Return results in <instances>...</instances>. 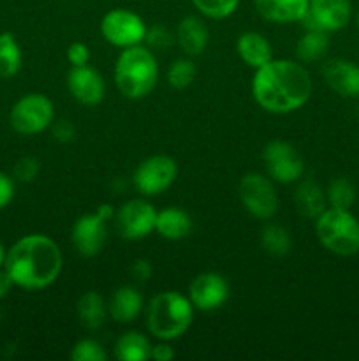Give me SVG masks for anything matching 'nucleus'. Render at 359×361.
<instances>
[{
  "instance_id": "obj_30",
  "label": "nucleus",
  "mask_w": 359,
  "mask_h": 361,
  "mask_svg": "<svg viewBox=\"0 0 359 361\" xmlns=\"http://www.w3.org/2000/svg\"><path fill=\"white\" fill-rule=\"evenodd\" d=\"M201 16L208 20H225L239 6V0H192Z\"/></svg>"
},
{
  "instance_id": "obj_28",
  "label": "nucleus",
  "mask_w": 359,
  "mask_h": 361,
  "mask_svg": "<svg viewBox=\"0 0 359 361\" xmlns=\"http://www.w3.org/2000/svg\"><path fill=\"white\" fill-rule=\"evenodd\" d=\"M326 197L331 208L351 210L352 204L355 203V197H358V189L347 176H338L327 185Z\"/></svg>"
},
{
  "instance_id": "obj_26",
  "label": "nucleus",
  "mask_w": 359,
  "mask_h": 361,
  "mask_svg": "<svg viewBox=\"0 0 359 361\" xmlns=\"http://www.w3.org/2000/svg\"><path fill=\"white\" fill-rule=\"evenodd\" d=\"M21 48L11 32L0 34V78L7 80L21 69Z\"/></svg>"
},
{
  "instance_id": "obj_7",
  "label": "nucleus",
  "mask_w": 359,
  "mask_h": 361,
  "mask_svg": "<svg viewBox=\"0 0 359 361\" xmlns=\"http://www.w3.org/2000/svg\"><path fill=\"white\" fill-rule=\"evenodd\" d=\"M241 204L252 217L270 221L278 210V196L273 182L263 173H246L238 185Z\"/></svg>"
},
{
  "instance_id": "obj_23",
  "label": "nucleus",
  "mask_w": 359,
  "mask_h": 361,
  "mask_svg": "<svg viewBox=\"0 0 359 361\" xmlns=\"http://www.w3.org/2000/svg\"><path fill=\"white\" fill-rule=\"evenodd\" d=\"M76 312L77 319L87 330L97 331L104 326L109 310L106 300L97 291H87L77 300Z\"/></svg>"
},
{
  "instance_id": "obj_36",
  "label": "nucleus",
  "mask_w": 359,
  "mask_h": 361,
  "mask_svg": "<svg viewBox=\"0 0 359 361\" xmlns=\"http://www.w3.org/2000/svg\"><path fill=\"white\" fill-rule=\"evenodd\" d=\"M14 197V178L0 171V210L6 208Z\"/></svg>"
},
{
  "instance_id": "obj_25",
  "label": "nucleus",
  "mask_w": 359,
  "mask_h": 361,
  "mask_svg": "<svg viewBox=\"0 0 359 361\" xmlns=\"http://www.w3.org/2000/svg\"><path fill=\"white\" fill-rule=\"evenodd\" d=\"M329 49V37L324 30H306L296 44V56L301 62H317Z\"/></svg>"
},
{
  "instance_id": "obj_4",
  "label": "nucleus",
  "mask_w": 359,
  "mask_h": 361,
  "mask_svg": "<svg viewBox=\"0 0 359 361\" xmlns=\"http://www.w3.org/2000/svg\"><path fill=\"white\" fill-rule=\"evenodd\" d=\"M194 321V305L189 296L176 291L155 295L146 307V328L158 341H175L190 328Z\"/></svg>"
},
{
  "instance_id": "obj_8",
  "label": "nucleus",
  "mask_w": 359,
  "mask_h": 361,
  "mask_svg": "<svg viewBox=\"0 0 359 361\" xmlns=\"http://www.w3.org/2000/svg\"><path fill=\"white\" fill-rule=\"evenodd\" d=\"M146 25L143 18L130 9H111L101 20V34L109 44L116 48H130L143 44L146 35Z\"/></svg>"
},
{
  "instance_id": "obj_42",
  "label": "nucleus",
  "mask_w": 359,
  "mask_h": 361,
  "mask_svg": "<svg viewBox=\"0 0 359 361\" xmlns=\"http://www.w3.org/2000/svg\"><path fill=\"white\" fill-rule=\"evenodd\" d=\"M355 25H358V28H359V13H358V16H355Z\"/></svg>"
},
{
  "instance_id": "obj_11",
  "label": "nucleus",
  "mask_w": 359,
  "mask_h": 361,
  "mask_svg": "<svg viewBox=\"0 0 359 361\" xmlns=\"http://www.w3.org/2000/svg\"><path fill=\"white\" fill-rule=\"evenodd\" d=\"M115 228L125 240H143L155 231L157 210L146 200H129L115 212Z\"/></svg>"
},
{
  "instance_id": "obj_1",
  "label": "nucleus",
  "mask_w": 359,
  "mask_h": 361,
  "mask_svg": "<svg viewBox=\"0 0 359 361\" xmlns=\"http://www.w3.org/2000/svg\"><path fill=\"white\" fill-rule=\"evenodd\" d=\"M313 83L305 66L289 59L270 60L256 69L252 95L257 104L273 115L298 111L308 102Z\"/></svg>"
},
{
  "instance_id": "obj_14",
  "label": "nucleus",
  "mask_w": 359,
  "mask_h": 361,
  "mask_svg": "<svg viewBox=\"0 0 359 361\" xmlns=\"http://www.w3.org/2000/svg\"><path fill=\"white\" fill-rule=\"evenodd\" d=\"M70 95L83 106H97L106 95V81L97 69L90 66L70 67L67 74Z\"/></svg>"
},
{
  "instance_id": "obj_21",
  "label": "nucleus",
  "mask_w": 359,
  "mask_h": 361,
  "mask_svg": "<svg viewBox=\"0 0 359 361\" xmlns=\"http://www.w3.org/2000/svg\"><path fill=\"white\" fill-rule=\"evenodd\" d=\"M296 210L305 219L315 221L320 214L327 208L326 190L312 178H306L296 187L294 190Z\"/></svg>"
},
{
  "instance_id": "obj_39",
  "label": "nucleus",
  "mask_w": 359,
  "mask_h": 361,
  "mask_svg": "<svg viewBox=\"0 0 359 361\" xmlns=\"http://www.w3.org/2000/svg\"><path fill=\"white\" fill-rule=\"evenodd\" d=\"M13 281H11L9 274L6 271V268H0V300L4 298V296H7V293L11 291V288H13Z\"/></svg>"
},
{
  "instance_id": "obj_27",
  "label": "nucleus",
  "mask_w": 359,
  "mask_h": 361,
  "mask_svg": "<svg viewBox=\"0 0 359 361\" xmlns=\"http://www.w3.org/2000/svg\"><path fill=\"white\" fill-rule=\"evenodd\" d=\"M260 247L275 257H284L291 252L292 240L287 229L280 224H267L260 231Z\"/></svg>"
},
{
  "instance_id": "obj_31",
  "label": "nucleus",
  "mask_w": 359,
  "mask_h": 361,
  "mask_svg": "<svg viewBox=\"0 0 359 361\" xmlns=\"http://www.w3.org/2000/svg\"><path fill=\"white\" fill-rule=\"evenodd\" d=\"M108 353L102 348L101 342L94 338H81L70 349V360L73 361H104Z\"/></svg>"
},
{
  "instance_id": "obj_41",
  "label": "nucleus",
  "mask_w": 359,
  "mask_h": 361,
  "mask_svg": "<svg viewBox=\"0 0 359 361\" xmlns=\"http://www.w3.org/2000/svg\"><path fill=\"white\" fill-rule=\"evenodd\" d=\"M4 261H6V249H4V245L0 243V268L4 267Z\"/></svg>"
},
{
  "instance_id": "obj_16",
  "label": "nucleus",
  "mask_w": 359,
  "mask_h": 361,
  "mask_svg": "<svg viewBox=\"0 0 359 361\" xmlns=\"http://www.w3.org/2000/svg\"><path fill=\"white\" fill-rule=\"evenodd\" d=\"M310 16L324 32L341 30L352 16L351 0H310Z\"/></svg>"
},
{
  "instance_id": "obj_18",
  "label": "nucleus",
  "mask_w": 359,
  "mask_h": 361,
  "mask_svg": "<svg viewBox=\"0 0 359 361\" xmlns=\"http://www.w3.org/2000/svg\"><path fill=\"white\" fill-rule=\"evenodd\" d=\"M175 37L187 56H199L210 41V30L203 18L190 14L180 21Z\"/></svg>"
},
{
  "instance_id": "obj_24",
  "label": "nucleus",
  "mask_w": 359,
  "mask_h": 361,
  "mask_svg": "<svg viewBox=\"0 0 359 361\" xmlns=\"http://www.w3.org/2000/svg\"><path fill=\"white\" fill-rule=\"evenodd\" d=\"M115 356L120 361H146L151 358V344L146 335L127 331L116 341Z\"/></svg>"
},
{
  "instance_id": "obj_20",
  "label": "nucleus",
  "mask_w": 359,
  "mask_h": 361,
  "mask_svg": "<svg viewBox=\"0 0 359 361\" xmlns=\"http://www.w3.org/2000/svg\"><path fill=\"white\" fill-rule=\"evenodd\" d=\"M236 51L239 59L252 69H259L264 63L273 60V49L270 41L260 32L246 30L236 41Z\"/></svg>"
},
{
  "instance_id": "obj_6",
  "label": "nucleus",
  "mask_w": 359,
  "mask_h": 361,
  "mask_svg": "<svg viewBox=\"0 0 359 361\" xmlns=\"http://www.w3.org/2000/svg\"><path fill=\"white\" fill-rule=\"evenodd\" d=\"M55 120V106L44 94H27L18 99L9 113V122L14 133L21 136H35Z\"/></svg>"
},
{
  "instance_id": "obj_22",
  "label": "nucleus",
  "mask_w": 359,
  "mask_h": 361,
  "mask_svg": "<svg viewBox=\"0 0 359 361\" xmlns=\"http://www.w3.org/2000/svg\"><path fill=\"white\" fill-rule=\"evenodd\" d=\"M155 231L165 240H183L192 231V219L185 210L178 207H169L157 212V221H155Z\"/></svg>"
},
{
  "instance_id": "obj_33",
  "label": "nucleus",
  "mask_w": 359,
  "mask_h": 361,
  "mask_svg": "<svg viewBox=\"0 0 359 361\" xmlns=\"http://www.w3.org/2000/svg\"><path fill=\"white\" fill-rule=\"evenodd\" d=\"M39 169H41V162L35 157H21L20 161L14 164L13 169V178L16 182L21 183H30L34 182L35 176L39 175Z\"/></svg>"
},
{
  "instance_id": "obj_32",
  "label": "nucleus",
  "mask_w": 359,
  "mask_h": 361,
  "mask_svg": "<svg viewBox=\"0 0 359 361\" xmlns=\"http://www.w3.org/2000/svg\"><path fill=\"white\" fill-rule=\"evenodd\" d=\"M175 34L169 28L162 27V25H153L148 28L146 35H144V44L151 49V51H158V49H165L172 44L175 41Z\"/></svg>"
},
{
  "instance_id": "obj_2",
  "label": "nucleus",
  "mask_w": 359,
  "mask_h": 361,
  "mask_svg": "<svg viewBox=\"0 0 359 361\" xmlns=\"http://www.w3.org/2000/svg\"><path fill=\"white\" fill-rule=\"evenodd\" d=\"M62 250L46 235H27L6 252L4 268L14 286L27 291L49 288L62 271Z\"/></svg>"
},
{
  "instance_id": "obj_19",
  "label": "nucleus",
  "mask_w": 359,
  "mask_h": 361,
  "mask_svg": "<svg viewBox=\"0 0 359 361\" xmlns=\"http://www.w3.org/2000/svg\"><path fill=\"white\" fill-rule=\"evenodd\" d=\"M143 296L134 286H120L109 298L108 310L116 323L127 324L137 319V316L143 312Z\"/></svg>"
},
{
  "instance_id": "obj_34",
  "label": "nucleus",
  "mask_w": 359,
  "mask_h": 361,
  "mask_svg": "<svg viewBox=\"0 0 359 361\" xmlns=\"http://www.w3.org/2000/svg\"><path fill=\"white\" fill-rule=\"evenodd\" d=\"M67 60L73 67L88 66V62H90V48L84 42H73L67 48Z\"/></svg>"
},
{
  "instance_id": "obj_3",
  "label": "nucleus",
  "mask_w": 359,
  "mask_h": 361,
  "mask_svg": "<svg viewBox=\"0 0 359 361\" xmlns=\"http://www.w3.org/2000/svg\"><path fill=\"white\" fill-rule=\"evenodd\" d=\"M158 80L155 53L146 44L123 48L115 63V85L123 97L130 101L151 94Z\"/></svg>"
},
{
  "instance_id": "obj_43",
  "label": "nucleus",
  "mask_w": 359,
  "mask_h": 361,
  "mask_svg": "<svg viewBox=\"0 0 359 361\" xmlns=\"http://www.w3.org/2000/svg\"><path fill=\"white\" fill-rule=\"evenodd\" d=\"M0 319H2V314H0Z\"/></svg>"
},
{
  "instance_id": "obj_38",
  "label": "nucleus",
  "mask_w": 359,
  "mask_h": 361,
  "mask_svg": "<svg viewBox=\"0 0 359 361\" xmlns=\"http://www.w3.org/2000/svg\"><path fill=\"white\" fill-rule=\"evenodd\" d=\"M151 358L155 361H171L175 358V349L168 341H162L160 344L151 345Z\"/></svg>"
},
{
  "instance_id": "obj_9",
  "label": "nucleus",
  "mask_w": 359,
  "mask_h": 361,
  "mask_svg": "<svg viewBox=\"0 0 359 361\" xmlns=\"http://www.w3.org/2000/svg\"><path fill=\"white\" fill-rule=\"evenodd\" d=\"M178 176V164L169 155H151L144 159L132 175L134 187L143 196L151 197L165 192Z\"/></svg>"
},
{
  "instance_id": "obj_12",
  "label": "nucleus",
  "mask_w": 359,
  "mask_h": 361,
  "mask_svg": "<svg viewBox=\"0 0 359 361\" xmlns=\"http://www.w3.org/2000/svg\"><path fill=\"white\" fill-rule=\"evenodd\" d=\"M229 284L217 271H203L196 275L189 286V300L194 309L211 312L227 302Z\"/></svg>"
},
{
  "instance_id": "obj_13",
  "label": "nucleus",
  "mask_w": 359,
  "mask_h": 361,
  "mask_svg": "<svg viewBox=\"0 0 359 361\" xmlns=\"http://www.w3.org/2000/svg\"><path fill=\"white\" fill-rule=\"evenodd\" d=\"M74 249L83 257H94L102 252L108 243V221L95 214H84L74 222L70 233Z\"/></svg>"
},
{
  "instance_id": "obj_40",
  "label": "nucleus",
  "mask_w": 359,
  "mask_h": 361,
  "mask_svg": "<svg viewBox=\"0 0 359 361\" xmlns=\"http://www.w3.org/2000/svg\"><path fill=\"white\" fill-rule=\"evenodd\" d=\"M97 214L101 215L104 221H109V219L115 217V212H113V208L109 207V204H101V207L97 208Z\"/></svg>"
},
{
  "instance_id": "obj_37",
  "label": "nucleus",
  "mask_w": 359,
  "mask_h": 361,
  "mask_svg": "<svg viewBox=\"0 0 359 361\" xmlns=\"http://www.w3.org/2000/svg\"><path fill=\"white\" fill-rule=\"evenodd\" d=\"M151 271H153V268H151L150 261L146 259H136L132 263V267H130V275L137 282H146L151 277Z\"/></svg>"
},
{
  "instance_id": "obj_10",
  "label": "nucleus",
  "mask_w": 359,
  "mask_h": 361,
  "mask_svg": "<svg viewBox=\"0 0 359 361\" xmlns=\"http://www.w3.org/2000/svg\"><path fill=\"white\" fill-rule=\"evenodd\" d=\"M266 175L277 183L298 182L305 173V161L299 152L291 143L282 140H273L263 150Z\"/></svg>"
},
{
  "instance_id": "obj_29",
  "label": "nucleus",
  "mask_w": 359,
  "mask_h": 361,
  "mask_svg": "<svg viewBox=\"0 0 359 361\" xmlns=\"http://www.w3.org/2000/svg\"><path fill=\"white\" fill-rule=\"evenodd\" d=\"M196 80V66L190 59H176L168 69V83L176 90H185Z\"/></svg>"
},
{
  "instance_id": "obj_15",
  "label": "nucleus",
  "mask_w": 359,
  "mask_h": 361,
  "mask_svg": "<svg viewBox=\"0 0 359 361\" xmlns=\"http://www.w3.org/2000/svg\"><path fill=\"white\" fill-rule=\"evenodd\" d=\"M322 76L327 87L345 99L359 97V66L344 59H333L324 63Z\"/></svg>"
},
{
  "instance_id": "obj_5",
  "label": "nucleus",
  "mask_w": 359,
  "mask_h": 361,
  "mask_svg": "<svg viewBox=\"0 0 359 361\" xmlns=\"http://www.w3.org/2000/svg\"><path fill=\"white\" fill-rule=\"evenodd\" d=\"M315 233L324 249L348 257L359 252V221L351 210L326 208L315 219Z\"/></svg>"
},
{
  "instance_id": "obj_35",
  "label": "nucleus",
  "mask_w": 359,
  "mask_h": 361,
  "mask_svg": "<svg viewBox=\"0 0 359 361\" xmlns=\"http://www.w3.org/2000/svg\"><path fill=\"white\" fill-rule=\"evenodd\" d=\"M51 134L58 143H70L76 137V129H74V126L69 120H58V122L53 120Z\"/></svg>"
},
{
  "instance_id": "obj_17",
  "label": "nucleus",
  "mask_w": 359,
  "mask_h": 361,
  "mask_svg": "<svg viewBox=\"0 0 359 361\" xmlns=\"http://www.w3.org/2000/svg\"><path fill=\"white\" fill-rule=\"evenodd\" d=\"M310 9V0H256V11L271 23H299Z\"/></svg>"
}]
</instances>
